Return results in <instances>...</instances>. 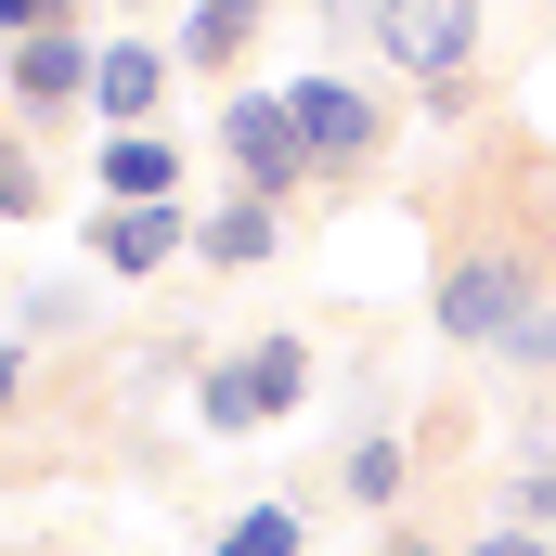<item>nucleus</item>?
Masks as SVG:
<instances>
[{
  "label": "nucleus",
  "instance_id": "1",
  "mask_svg": "<svg viewBox=\"0 0 556 556\" xmlns=\"http://www.w3.org/2000/svg\"><path fill=\"white\" fill-rule=\"evenodd\" d=\"M544 298H556V247L518 220V207H479V220H453V233H440L427 324H440L453 350H505V337H518Z\"/></svg>",
  "mask_w": 556,
  "mask_h": 556
},
{
  "label": "nucleus",
  "instance_id": "2",
  "mask_svg": "<svg viewBox=\"0 0 556 556\" xmlns=\"http://www.w3.org/2000/svg\"><path fill=\"white\" fill-rule=\"evenodd\" d=\"M376 65H402L415 91L466 104V65H479V0H376Z\"/></svg>",
  "mask_w": 556,
  "mask_h": 556
},
{
  "label": "nucleus",
  "instance_id": "3",
  "mask_svg": "<svg viewBox=\"0 0 556 556\" xmlns=\"http://www.w3.org/2000/svg\"><path fill=\"white\" fill-rule=\"evenodd\" d=\"M298 389H311V350H298V337H260V350H233V363H207V389H194V415H207V440H247V427L298 415Z\"/></svg>",
  "mask_w": 556,
  "mask_h": 556
},
{
  "label": "nucleus",
  "instance_id": "4",
  "mask_svg": "<svg viewBox=\"0 0 556 556\" xmlns=\"http://www.w3.org/2000/svg\"><path fill=\"white\" fill-rule=\"evenodd\" d=\"M285 104H298V130H311V168H324V181H363V168H376V142H389V104H376L363 78L311 65V78H285Z\"/></svg>",
  "mask_w": 556,
  "mask_h": 556
},
{
  "label": "nucleus",
  "instance_id": "5",
  "mask_svg": "<svg viewBox=\"0 0 556 556\" xmlns=\"http://www.w3.org/2000/svg\"><path fill=\"white\" fill-rule=\"evenodd\" d=\"M220 155H233L247 194H311V181H324V168H311V130H298L285 91H233V104H220Z\"/></svg>",
  "mask_w": 556,
  "mask_h": 556
},
{
  "label": "nucleus",
  "instance_id": "6",
  "mask_svg": "<svg viewBox=\"0 0 556 556\" xmlns=\"http://www.w3.org/2000/svg\"><path fill=\"white\" fill-rule=\"evenodd\" d=\"M91 65H104V39H78V26H52V39H13V52H0V78H13V130H52V117H78V104H91Z\"/></svg>",
  "mask_w": 556,
  "mask_h": 556
},
{
  "label": "nucleus",
  "instance_id": "7",
  "mask_svg": "<svg viewBox=\"0 0 556 556\" xmlns=\"http://www.w3.org/2000/svg\"><path fill=\"white\" fill-rule=\"evenodd\" d=\"M91 181H104V207H181V130H104Z\"/></svg>",
  "mask_w": 556,
  "mask_h": 556
},
{
  "label": "nucleus",
  "instance_id": "8",
  "mask_svg": "<svg viewBox=\"0 0 556 556\" xmlns=\"http://www.w3.org/2000/svg\"><path fill=\"white\" fill-rule=\"evenodd\" d=\"M104 273H168L181 247H194V207H91V233H78Z\"/></svg>",
  "mask_w": 556,
  "mask_h": 556
},
{
  "label": "nucleus",
  "instance_id": "9",
  "mask_svg": "<svg viewBox=\"0 0 556 556\" xmlns=\"http://www.w3.org/2000/svg\"><path fill=\"white\" fill-rule=\"evenodd\" d=\"M91 117H104V130H155V117H168V52H155V39H104Z\"/></svg>",
  "mask_w": 556,
  "mask_h": 556
},
{
  "label": "nucleus",
  "instance_id": "10",
  "mask_svg": "<svg viewBox=\"0 0 556 556\" xmlns=\"http://www.w3.org/2000/svg\"><path fill=\"white\" fill-rule=\"evenodd\" d=\"M273 247H285V194H220L194 220V260H220V273H260Z\"/></svg>",
  "mask_w": 556,
  "mask_h": 556
},
{
  "label": "nucleus",
  "instance_id": "11",
  "mask_svg": "<svg viewBox=\"0 0 556 556\" xmlns=\"http://www.w3.org/2000/svg\"><path fill=\"white\" fill-rule=\"evenodd\" d=\"M247 39H260V0H194V13L168 26V65L220 78V65H247Z\"/></svg>",
  "mask_w": 556,
  "mask_h": 556
},
{
  "label": "nucleus",
  "instance_id": "12",
  "mask_svg": "<svg viewBox=\"0 0 556 556\" xmlns=\"http://www.w3.org/2000/svg\"><path fill=\"white\" fill-rule=\"evenodd\" d=\"M402 479H415V453H402L389 427H350V453H337V492L376 518V505H402Z\"/></svg>",
  "mask_w": 556,
  "mask_h": 556
},
{
  "label": "nucleus",
  "instance_id": "13",
  "mask_svg": "<svg viewBox=\"0 0 556 556\" xmlns=\"http://www.w3.org/2000/svg\"><path fill=\"white\" fill-rule=\"evenodd\" d=\"M505 181H518L505 207H518V220H531V233L556 247V155H544V142H505Z\"/></svg>",
  "mask_w": 556,
  "mask_h": 556
},
{
  "label": "nucleus",
  "instance_id": "14",
  "mask_svg": "<svg viewBox=\"0 0 556 556\" xmlns=\"http://www.w3.org/2000/svg\"><path fill=\"white\" fill-rule=\"evenodd\" d=\"M311 531H298V505H247V518H220V544L207 556H298Z\"/></svg>",
  "mask_w": 556,
  "mask_h": 556
},
{
  "label": "nucleus",
  "instance_id": "15",
  "mask_svg": "<svg viewBox=\"0 0 556 556\" xmlns=\"http://www.w3.org/2000/svg\"><path fill=\"white\" fill-rule=\"evenodd\" d=\"M78 324H91L78 285H26V298H13V337H78Z\"/></svg>",
  "mask_w": 556,
  "mask_h": 556
},
{
  "label": "nucleus",
  "instance_id": "16",
  "mask_svg": "<svg viewBox=\"0 0 556 556\" xmlns=\"http://www.w3.org/2000/svg\"><path fill=\"white\" fill-rule=\"evenodd\" d=\"M492 363H505V376H556V298L518 324V337H505V350H492Z\"/></svg>",
  "mask_w": 556,
  "mask_h": 556
},
{
  "label": "nucleus",
  "instance_id": "17",
  "mask_svg": "<svg viewBox=\"0 0 556 556\" xmlns=\"http://www.w3.org/2000/svg\"><path fill=\"white\" fill-rule=\"evenodd\" d=\"M39 207V155H26V130H0V220H26Z\"/></svg>",
  "mask_w": 556,
  "mask_h": 556
},
{
  "label": "nucleus",
  "instance_id": "18",
  "mask_svg": "<svg viewBox=\"0 0 556 556\" xmlns=\"http://www.w3.org/2000/svg\"><path fill=\"white\" fill-rule=\"evenodd\" d=\"M505 518H518V531H556V453L518 479V492H505Z\"/></svg>",
  "mask_w": 556,
  "mask_h": 556
},
{
  "label": "nucleus",
  "instance_id": "19",
  "mask_svg": "<svg viewBox=\"0 0 556 556\" xmlns=\"http://www.w3.org/2000/svg\"><path fill=\"white\" fill-rule=\"evenodd\" d=\"M466 556H556L544 531H518V518H492V531H466Z\"/></svg>",
  "mask_w": 556,
  "mask_h": 556
},
{
  "label": "nucleus",
  "instance_id": "20",
  "mask_svg": "<svg viewBox=\"0 0 556 556\" xmlns=\"http://www.w3.org/2000/svg\"><path fill=\"white\" fill-rule=\"evenodd\" d=\"M13 389H26V350L0 337V427H13Z\"/></svg>",
  "mask_w": 556,
  "mask_h": 556
},
{
  "label": "nucleus",
  "instance_id": "21",
  "mask_svg": "<svg viewBox=\"0 0 556 556\" xmlns=\"http://www.w3.org/2000/svg\"><path fill=\"white\" fill-rule=\"evenodd\" d=\"M376 556H440V544H427L415 518H389V544H376Z\"/></svg>",
  "mask_w": 556,
  "mask_h": 556
},
{
  "label": "nucleus",
  "instance_id": "22",
  "mask_svg": "<svg viewBox=\"0 0 556 556\" xmlns=\"http://www.w3.org/2000/svg\"><path fill=\"white\" fill-rule=\"evenodd\" d=\"M117 13H142V0H117Z\"/></svg>",
  "mask_w": 556,
  "mask_h": 556
},
{
  "label": "nucleus",
  "instance_id": "23",
  "mask_svg": "<svg viewBox=\"0 0 556 556\" xmlns=\"http://www.w3.org/2000/svg\"><path fill=\"white\" fill-rule=\"evenodd\" d=\"M0 298H13V285H0Z\"/></svg>",
  "mask_w": 556,
  "mask_h": 556
},
{
  "label": "nucleus",
  "instance_id": "24",
  "mask_svg": "<svg viewBox=\"0 0 556 556\" xmlns=\"http://www.w3.org/2000/svg\"><path fill=\"white\" fill-rule=\"evenodd\" d=\"M260 13H273V0H260Z\"/></svg>",
  "mask_w": 556,
  "mask_h": 556
}]
</instances>
